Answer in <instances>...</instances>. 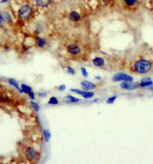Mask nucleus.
Instances as JSON below:
<instances>
[{"label":"nucleus","instance_id":"f257e3e1","mask_svg":"<svg viewBox=\"0 0 153 164\" xmlns=\"http://www.w3.org/2000/svg\"><path fill=\"white\" fill-rule=\"evenodd\" d=\"M153 69V62L146 58H140L132 62L130 70L139 74H149Z\"/></svg>","mask_w":153,"mask_h":164},{"label":"nucleus","instance_id":"f03ea898","mask_svg":"<svg viewBox=\"0 0 153 164\" xmlns=\"http://www.w3.org/2000/svg\"><path fill=\"white\" fill-rule=\"evenodd\" d=\"M33 15V8L29 4H22L17 11V17L21 21H28Z\"/></svg>","mask_w":153,"mask_h":164},{"label":"nucleus","instance_id":"7ed1b4c3","mask_svg":"<svg viewBox=\"0 0 153 164\" xmlns=\"http://www.w3.org/2000/svg\"><path fill=\"white\" fill-rule=\"evenodd\" d=\"M24 157H25L26 160L30 163L37 162V161L39 158V152L33 146L28 145L24 149Z\"/></svg>","mask_w":153,"mask_h":164},{"label":"nucleus","instance_id":"20e7f679","mask_svg":"<svg viewBox=\"0 0 153 164\" xmlns=\"http://www.w3.org/2000/svg\"><path fill=\"white\" fill-rule=\"evenodd\" d=\"M66 50L68 54L72 56V57H79L83 52L82 47L79 44H76V43H71L69 45H68L66 47Z\"/></svg>","mask_w":153,"mask_h":164},{"label":"nucleus","instance_id":"39448f33","mask_svg":"<svg viewBox=\"0 0 153 164\" xmlns=\"http://www.w3.org/2000/svg\"><path fill=\"white\" fill-rule=\"evenodd\" d=\"M111 80L113 82H122V81H133V77L132 75L122 73V72H118L112 76Z\"/></svg>","mask_w":153,"mask_h":164},{"label":"nucleus","instance_id":"423d86ee","mask_svg":"<svg viewBox=\"0 0 153 164\" xmlns=\"http://www.w3.org/2000/svg\"><path fill=\"white\" fill-rule=\"evenodd\" d=\"M120 87L122 90L132 91L139 89L140 85H139V82L137 81H122L120 83Z\"/></svg>","mask_w":153,"mask_h":164},{"label":"nucleus","instance_id":"0eeeda50","mask_svg":"<svg viewBox=\"0 0 153 164\" xmlns=\"http://www.w3.org/2000/svg\"><path fill=\"white\" fill-rule=\"evenodd\" d=\"M153 84V79L149 76H145L141 78V80L139 82V85H140V88H149L150 86H152Z\"/></svg>","mask_w":153,"mask_h":164},{"label":"nucleus","instance_id":"6e6552de","mask_svg":"<svg viewBox=\"0 0 153 164\" xmlns=\"http://www.w3.org/2000/svg\"><path fill=\"white\" fill-rule=\"evenodd\" d=\"M48 45V42L46 38L41 37L39 35L35 36V45L39 49H45Z\"/></svg>","mask_w":153,"mask_h":164},{"label":"nucleus","instance_id":"1a4fd4ad","mask_svg":"<svg viewBox=\"0 0 153 164\" xmlns=\"http://www.w3.org/2000/svg\"><path fill=\"white\" fill-rule=\"evenodd\" d=\"M80 87L84 91H92L97 88V84L89 80H82L80 82Z\"/></svg>","mask_w":153,"mask_h":164},{"label":"nucleus","instance_id":"9d476101","mask_svg":"<svg viewBox=\"0 0 153 164\" xmlns=\"http://www.w3.org/2000/svg\"><path fill=\"white\" fill-rule=\"evenodd\" d=\"M91 62L95 67L100 68V69H103L106 65V62L104 60V58L102 57H95L91 60Z\"/></svg>","mask_w":153,"mask_h":164},{"label":"nucleus","instance_id":"9b49d317","mask_svg":"<svg viewBox=\"0 0 153 164\" xmlns=\"http://www.w3.org/2000/svg\"><path fill=\"white\" fill-rule=\"evenodd\" d=\"M7 81H8V83L11 86H13L16 90L19 92V93H21V94H23L22 93V91H21V85L19 84V82L17 81L16 79L14 78H9L8 80H7Z\"/></svg>","mask_w":153,"mask_h":164},{"label":"nucleus","instance_id":"f8f14e48","mask_svg":"<svg viewBox=\"0 0 153 164\" xmlns=\"http://www.w3.org/2000/svg\"><path fill=\"white\" fill-rule=\"evenodd\" d=\"M69 20L72 21V22H79L81 20V16L80 14L75 10H73L69 13Z\"/></svg>","mask_w":153,"mask_h":164},{"label":"nucleus","instance_id":"ddd939ff","mask_svg":"<svg viewBox=\"0 0 153 164\" xmlns=\"http://www.w3.org/2000/svg\"><path fill=\"white\" fill-rule=\"evenodd\" d=\"M52 0H34V4L39 8H46L51 4Z\"/></svg>","mask_w":153,"mask_h":164},{"label":"nucleus","instance_id":"4468645a","mask_svg":"<svg viewBox=\"0 0 153 164\" xmlns=\"http://www.w3.org/2000/svg\"><path fill=\"white\" fill-rule=\"evenodd\" d=\"M80 96H81V98L84 99H91L95 96V92L92 91H81V93L80 94Z\"/></svg>","mask_w":153,"mask_h":164},{"label":"nucleus","instance_id":"2eb2a0df","mask_svg":"<svg viewBox=\"0 0 153 164\" xmlns=\"http://www.w3.org/2000/svg\"><path fill=\"white\" fill-rule=\"evenodd\" d=\"M65 102L67 103H76V102H80V99H78V98H76L75 96H72V95H66L65 96Z\"/></svg>","mask_w":153,"mask_h":164},{"label":"nucleus","instance_id":"dca6fc26","mask_svg":"<svg viewBox=\"0 0 153 164\" xmlns=\"http://www.w3.org/2000/svg\"><path fill=\"white\" fill-rule=\"evenodd\" d=\"M2 13V15H3V17H4V22H7V23H12L13 22V19L12 17H11V15H10V13L8 12V11H3Z\"/></svg>","mask_w":153,"mask_h":164},{"label":"nucleus","instance_id":"f3484780","mask_svg":"<svg viewBox=\"0 0 153 164\" xmlns=\"http://www.w3.org/2000/svg\"><path fill=\"white\" fill-rule=\"evenodd\" d=\"M43 138L46 143L50 142V139H51V132H50L49 129H44L43 130Z\"/></svg>","mask_w":153,"mask_h":164},{"label":"nucleus","instance_id":"a211bd4d","mask_svg":"<svg viewBox=\"0 0 153 164\" xmlns=\"http://www.w3.org/2000/svg\"><path fill=\"white\" fill-rule=\"evenodd\" d=\"M21 89L22 91V93L23 94H28L30 91H33V88H32V86H28V85H27L25 83H22L21 85Z\"/></svg>","mask_w":153,"mask_h":164},{"label":"nucleus","instance_id":"6ab92c4d","mask_svg":"<svg viewBox=\"0 0 153 164\" xmlns=\"http://www.w3.org/2000/svg\"><path fill=\"white\" fill-rule=\"evenodd\" d=\"M29 103H30V106L32 107V109H33V110L35 111L36 113H38V112L39 111V110H40V106H39V102H35L34 100H31V101L29 102Z\"/></svg>","mask_w":153,"mask_h":164},{"label":"nucleus","instance_id":"aec40b11","mask_svg":"<svg viewBox=\"0 0 153 164\" xmlns=\"http://www.w3.org/2000/svg\"><path fill=\"white\" fill-rule=\"evenodd\" d=\"M11 102L10 97L6 94H0V102H4V103H9Z\"/></svg>","mask_w":153,"mask_h":164},{"label":"nucleus","instance_id":"412c9836","mask_svg":"<svg viewBox=\"0 0 153 164\" xmlns=\"http://www.w3.org/2000/svg\"><path fill=\"white\" fill-rule=\"evenodd\" d=\"M48 104L49 105H58L59 104V99L57 98V97H55V96H51L49 100H48Z\"/></svg>","mask_w":153,"mask_h":164},{"label":"nucleus","instance_id":"4be33fe9","mask_svg":"<svg viewBox=\"0 0 153 164\" xmlns=\"http://www.w3.org/2000/svg\"><path fill=\"white\" fill-rule=\"evenodd\" d=\"M117 99V95H113L111 97L108 98L106 100V103L107 104H113L114 102H116V100Z\"/></svg>","mask_w":153,"mask_h":164},{"label":"nucleus","instance_id":"5701e85b","mask_svg":"<svg viewBox=\"0 0 153 164\" xmlns=\"http://www.w3.org/2000/svg\"><path fill=\"white\" fill-rule=\"evenodd\" d=\"M125 4H127L129 7H132V6H134L135 4H137L138 3V0H124Z\"/></svg>","mask_w":153,"mask_h":164},{"label":"nucleus","instance_id":"b1692460","mask_svg":"<svg viewBox=\"0 0 153 164\" xmlns=\"http://www.w3.org/2000/svg\"><path fill=\"white\" fill-rule=\"evenodd\" d=\"M67 73L69 74H70V75H75L76 71H75V69L73 68V67L68 66V67H67Z\"/></svg>","mask_w":153,"mask_h":164},{"label":"nucleus","instance_id":"393cba45","mask_svg":"<svg viewBox=\"0 0 153 164\" xmlns=\"http://www.w3.org/2000/svg\"><path fill=\"white\" fill-rule=\"evenodd\" d=\"M80 73H81V74H82L85 78H87V77H88V72H87V69H86L85 67H80Z\"/></svg>","mask_w":153,"mask_h":164},{"label":"nucleus","instance_id":"a878e982","mask_svg":"<svg viewBox=\"0 0 153 164\" xmlns=\"http://www.w3.org/2000/svg\"><path fill=\"white\" fill-rule=\"evenodd\" d=\"M38 96H39V98H40V99H45V98L47 97V92L45 91H40L38 92Z\"/></svg>","mask_w":153,"mask_h":164},{"label":"nucleus","instance_id":"bb28decb","mask_svg":"<svg viewBox=\"0 0 153 164\" xmlns=\"http://www.w3.org/2000/svg\"><path fill=\"white\" fill-rule=\"evenodd\" d=\"M57 89H58V91H64L67 89V86L66 85H64V84H61V85H59V86L57 87Z\"/></svg>","mask_w":153,"mask_h":164},{"label":"nucleus","instance_id":"cd10ccee","mask_svg":"<svg viewBox=\"0 0 153 164\" xmlns=\"http://www.w3.org/2000/svg\"><path fill=\"white\" fill-rule=\"evenodd\" d=\"M28 96L30 100H35V99H36V94H35V92H34L33 91H30L28 94Z\"/></svg>","mask_w":153,"mask_h":164},{"label":"nucleus","instance_id":"c85d7f7f","mask_svg":"<svg viewBox=\"0 0 153 164\" xmlns=\"http://www.w3.org/2000/svg\"><path fill=\"white\" fill-rule=\"evenodd\" d=\"M4 17H3L2 13L0 12V28H2V27H3V25H4Z\"/></svg>","mask_w":153,"mask_h":164},{"label":"nucleus","instance_id":"c756f323","mask_svg":"<svg viewBox=\"0 0 153 164\" xmlns=\"http://www.w3.org/2000/svg\"><path fill=\"white\" fill-rule=\"evenodd\" d=\"M94 79H95L96 80H102V77H101V76H99V75H98V76L95 75V76H94Z\"/></svg>","mask_w":153,"mask_h":164},{"label":"nucleus","instance_id":"7c9ffc66","mask_svg":"<svg viewBox=\"0 0 153 164\" xmlns=\"http://www.w3.org/2000/svg\"><path fill=\"white\" fill-rule=\"evenodd\" d=\"M152 79H153V77H152ZM147 90L151 91H153V84H152V86H151L149 88H147Z\"/></svg>","mask_w":153,"mask_h":164},{"label":"nucleus","instance_id":"2f4dec72","mask_svg":"<svg viewBox=\"0 0 153 164\" xmlns=\"http://www.w3.org/2000/svg\"><path fill=\"white\" fill-rule=\"evenodd\" d=\"M8 1L9 0H1V2H0V3H1V4H4V3H7Z\"/></svg>","mask_w":153,"mask_h":164},{"label":"nucleus","instance_id":"473e14b6","mask_svg":"<svg viewBox=\"0 0 153 164\" xmlns=\"http://www.w3.org/2000/svg\"><path fill=\"white\" fill-rule=\"evenodd\" d=\"M7 164H11V163H7Z\"/></svg>","mask_w":153,"mask_h":164}]
</instances>
